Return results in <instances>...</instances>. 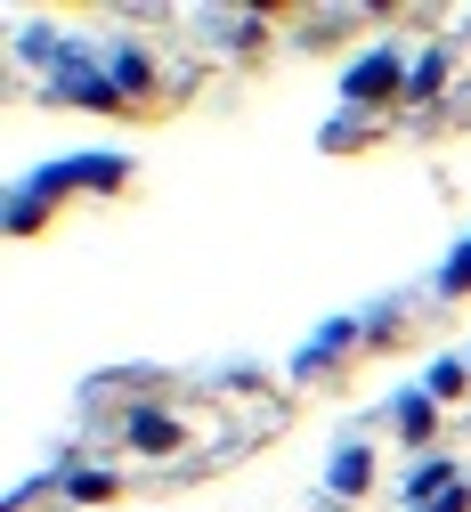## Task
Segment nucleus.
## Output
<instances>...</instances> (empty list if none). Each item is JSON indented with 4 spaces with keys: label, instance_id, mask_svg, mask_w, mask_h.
Here are the masks:
<instances>
[{
    "label": "nucleus",
    "instance_id": "nucleus-1",
    "mask_svg": "<svg viewBox=\"0 0 471 512\" xmlns=\"http://www.w3.org/2000/svg\"><path fill=\"white\" fill-rule=\"evenodd\" d=\"M398 90H407V57H398L390 41L366 49V57H350V74H342V98L350 106H374V98H398Z\"/></svg>",
    "mask_w": 471,
    "mask_h": 512
},
{
    "label": "nucleus",
    "instance_id": "nucleus-2",
    "mask_svg": "<svg viewBox=\"0 0 471 512\" xmlns=\"http://www.w3.org/2000/svg\"><path fill=\"white\" fill-rule=\"evenodd\" d=\"M122 439L139 447V456H171V447L187 439V423L171 407H122Z\"/></svg>",
    "mask_w": 471,
    "mask_h": 512
},
{
    "label": "nucleus",
    "instance_id": "nucleus-3",
    "mask_svg": "<svg viewBox=\"0 0 471 512\" xmlns=\"http://www.w3.org/2000/svg\"><path fill=\"white\" fill-rule=\"evenodd\" d=\"M366 488H374V447H366V439H350L342 456L325 464V496H333V504H350V496H366Z\"/></svg>",
    "mask_w": 471,
    "mask_h": 512
},
{
    "label": "nucleus",
    "instance_id": "nucleus-4",
    "mask_svg": "<svg viewBox=\"0 0 471 512\" xmlns=\"http://www.w3.org/2000/svg\"><path fill=\"white\" fill-rule=\"evenodd\" d=\"M390 423L407 431V447H431V439H439V399L415 382V391H398V399H390Z\"/></svg>",
    "mask_w": 471,
    "mask_h": 512
},
{
    "label": "nucleus",
    "instance_id": "nucleus-5",
    "mask_svg": "<svg viewBox=\"0 0 471 512\" xmlns=\"http://www.w3.org/2000/svg\"><path fill=\"white\" fill-rule=\"evenodd\" d=\"M106 82H114L122 98H147V82H155V66H147V49H139V41H122V49H106Z\"/></svg>",
    "mask_w": 471,
    "mask_h": 512
},
{
    "label": "nucleus",
    "instance_id": "nucleus-6",
    "mask_svg": "<svg viewBox=\"0 0 471 512\" xmlns=\"http://www.w3.org/2000/svg\"><path fill=\"white\" fill-rule=\"evenodd\" d=\"M57 179H65V187H122V179H130V163H122V155H65V163H57Z\"/></svg>",
    "mask_w": 471,
    "mask_h": 512
},
{
    "label": "nucleus",
    "instance_id": "nucleus-7",
    "mask_svg": "<svg viewBox=\"0 0 471 512\" xmlns=\"http://www.w3.org/2000/svg\"><path fill=\"white\" fill-rule=\"evenodd\" d=\"M455 480H463V472H455L447 456H423V464H415L407 480H398V496H407V504H431V496H447Z\"/></svg>",
    "mask_w": 471,
    "mask_h": 512
},
{
    "label": "nucleus",
    "instance_id": "nucleus-8",
    "mask_svg": "<svg viewBox=\"0 0 471 512\" xmlns=\"http://www.w3.org/2000/svg\"><path fill=\"white\" fill-rule=\"evenodd\" d=\"M423 391H431V399H463V391H471V358H431V366H423Z\"/></svg>",
    "mask_w": 471,
    "mask_h": 512
},
{
    "label": "nucleus",
    "instance_id": "nucleus-9",
    "mask_svg": "<svg viewBox=\"0 0 471 512\" xmlns=\"http://www.w3.org/2000/svg\"><path fill=\"white\" fill-rule=\"evenodd\" d=\"M358 334H366V326H350V317H342V326H325V334H317V342L301 350V374H317V366H333V358H342V350H350Z\"/></svg>",
    "mask_w": 471,
    "mask_h": 512
},
{
    "label": "nucleus",
    "instance_id": "nucleus-10",
    "mask_svg": "<svg viewBox=\"0 0 471 512\" xmlns=\"http://www.w3.org/2000/svg\"><path fill=\"white\" fill-rule=\"evenodd\" d=\"M439 82H447V49H423V57H415V74H407V98H431Z\"/></svg>",
    "mask_w": 471,
    "mask_h": 512
},
{
    "label": "nucleus",
    "instance_id": "nucleus-11",
    "mask_svg": "<svg viewBox=\"0 0 471 512\" xmlns=\"http://www.w3.org/2000/svg\"><path fill=\"white\" fill-rule=\"evenodd\" d=\"M65 496H82V504H98V496H114V480H106V472H65Z\"/></svg>",
    "mask_w": 471,
    "mask_h": 512
},
{
    "label": "nucleus",
    "instance_id": "nucleus-12",
    "mask_svg": "<svg viewBox=\"0 0 471 512\" xmlns=\"http://www.w3.org/2000/svg\"><path fill=\"white\" fill-rule=\"evenodd\" d=\"M439 293H471V236H463V252L439 269Z\"/></svg>",
    "mask_w": 471,
    "mask_h": 512
},
{
    "label": "nucleus",
    "instance_id": "nucleus-13",
    "mask_svg": "<svg viewBox=\"0 0 471 512\" xmlns=\"http://www.w3.org/2000/svg\"><path fill=\"white\" fill-rule=\"evenodd\" d=\"M415 512H471V480H455L447 496H431V504H415Z\"/></svg>",
    "mask_w": 471,
    "mask_h": 512
}]
</instances>
